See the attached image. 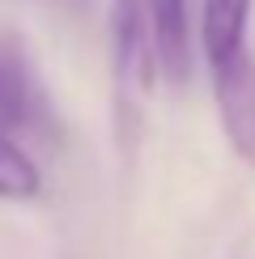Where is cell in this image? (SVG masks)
<instances>
[{
	"mask_svg": "<svg viewBox=\"0 0 255 259\" xmlns=\"http://www.w3.org/2000/svg\"><path fill=\"white\" fill-rule=\"evenodd\" d=\"M0 132L5 136H42L51 132V102L42 90L26 42L17 34H0Z\"/></svg>",
	"mask_w": 255,
	"mask_h": 259,
	"instance_id": "cell-1",
	"label": "cell"
},
{
	"mask_svg": "<svg viewBox=\"0 0 255 259\" xmlns=\"http://www.w3.org/2000/svg\"><path fill=\"white\" fill-rule=\"evenodd\" d=\"M212 98H217L221 132L238 161L255 170V51L242 47L230 60L212 64Z\"/></svg>",
	"mask_w": 255,
	"mask_h": 259,
	"instance_id": "cell-2",
	"label": "cell"
},
{
	"mask_svg": "<svg viewBox=\"0 0 255 259\" xmlns=\"http://www.w3.org/2000/svg\"><path fill=\"white\" fill-rule=\"evenodd\" d=\"M111 60H115V81L119 98H145L157 81V56L149 38V21L141 0H111Z\"/></svg>",
	"mask_w": 255,
	"mask_h": 259,
	"instance_id": "cell-3",
	"label": "cell"
},
{
	"mask_svg": "<svg viewBox=\"0 0 255 259\" xmlns=\"http://www.w3.org/2000/svg\"><path fill=\"white\" fill-rule=\"evenodd\" d=\"M149 38H153L157 72H166L175 85L191 72V0H141Z\"/></svg>",
	"mask_w": 255,
	"mask_h": 259,
	"instance_id": "cell-4",
	"label": "cell"
},
{
	"mask_svg": "<svg viewBox=\"0 0 255 259\" xmlns=\"http://www.w3.org/2000/svg\"><path fill=\"white\" fill-rule=\"evenodd\" d=\"M247 21H251V0H204V9H200V47H204L208 68L247 47Z\"/></svg>",
	"mask_w": 255,
	"mask_h": 259,
	"instance_id": "cell-5",
	"label": "cell"
},
{
	"mask_svg": "<svg viewBox=\"0 0 255 259\" xmlns=\"http://www.w3.org/2000/svg\"><path fill=\"white\" fill-rule=\"evenodd\" d=\"M42 191V170L13 136L0 132V200H34Z\"/></svg>",
	"mask_w": 255,
	"mask_h": 259,
	"instance_id": "cell-6",
	"label": "cell"
}]
</instances>
